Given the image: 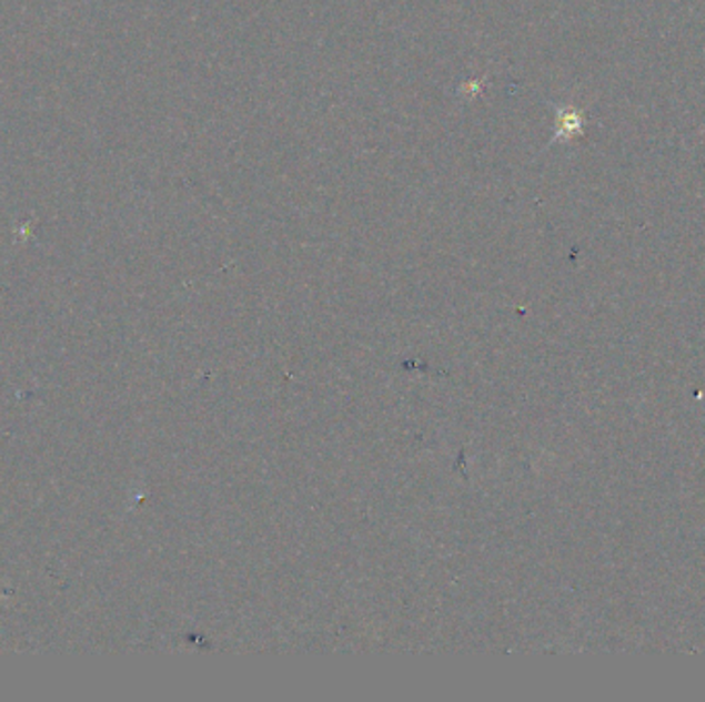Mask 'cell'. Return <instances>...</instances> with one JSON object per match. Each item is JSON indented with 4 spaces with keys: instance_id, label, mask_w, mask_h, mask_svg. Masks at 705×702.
Wrapping results in <instances>:
<instances>
[{
    "instance_id": "1",
    "label": "cell",
    "mask_w": 705,
    "mask_h": 702,
    "mask_svg": "<svg viewBox=\"0 0 705 702\" xmlns=\"http://www.w3.org/2000/svg\"><path fill=\"white\" fill-rule=\"evenodd\" d=\"M481 83H485V79L464 83V85L461 87L462 95H464V98H469V100H471V98H475V95H479V93L483 91V85H481Z\"/></svg>"
}]
</instances>
